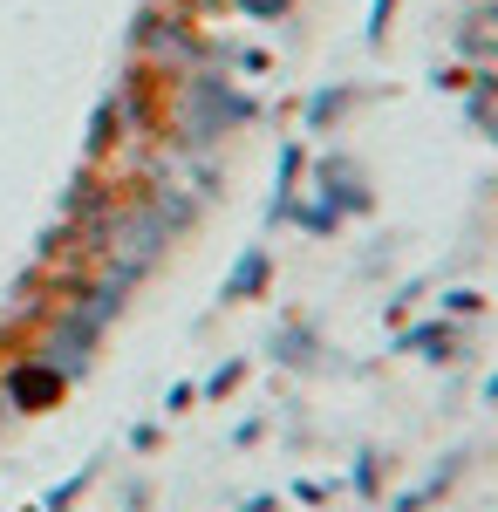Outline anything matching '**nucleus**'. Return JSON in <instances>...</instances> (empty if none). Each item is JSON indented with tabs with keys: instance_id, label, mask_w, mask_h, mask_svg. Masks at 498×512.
<instances>
[{
	"instance_id": "f257e3e1",
	"label": "nucleus",
	"mask_w": 498,
	"mask_h": 512,
	"mask_svg": "<svg viewBox=\"0 0 498 512\" xmlns=\"http://www.w3.org/2000/svg\"><path fill=\"white\" fill-rule=\"evenodd\" d=\"M246 7H260V14H287V0H246Z\"/></svg>"
}]
</instances>
